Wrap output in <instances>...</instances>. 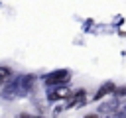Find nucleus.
<instances>
[{
	"label": "nucleus",
	"mask_w": 126,
	"mask_h": 118,
	"mask_svg": "<svg viewBox=\"0 0 126 118\" xmlns=\"http://www.w3.org/2000/svg\"><path fill=\"white\" fill-rule=\"evenodd\" d=\"M69 79H71V73H69V71L57 69V71H53V73H49V75L45 77V85H47V87H57V85H65Z\"/></svg>",
	"instance_id": "f257e3e1"
},
{
	"label": "nucleus",
	"mask_w": 126,
	"mask_h": 118,
	"mask_svg": "<svg viewBox=\"0 0 126 118\" xmlns=\"http://www.w3.org/2000/svg\"><path fill=\"white\" fill-rule=\"evenodd\" d=\"M71 92H73V90H71L69 87L57 85L53 90H49V92H47V98H49V100H63V98H69V96H71Z\"/></svg>",
	"instance_id": "f03ea898"
},
{
	"label": "nucleus",
	"mask_w": 126,
	"mask_h": 118,
	"mask_svg": "<svg viewBox=\"0 0 126 118\" xmlns=\"http://www.w3.org/2000/svg\"><path fill=\"white\" fill-rule=\"evenodd\" d=\"M85 100H87V94L85 90H79V92H71L69 96V108H75V106H85Z\"/></svg>",
	"instance_id": "7ed1b4c3"
},
{
	"label": "nucleus",
	"mask_w": 126,
	"mask_h": 118,
	"mask_svg": "<svg viewBox=\"0 0 126 118\" xmlns=\"http://www.w3.org/2000/svg\"><path fill=\"white\" fill-rule=\"evenodd\" d=\"M12 77H14V73L8 67H0V90H4V87H8Z\"/></svg>",
	"instance_id": "20e7f679"
},
{
	"label": "nucleus",
	"mask_w": 126,
	"mask_h": 118,
	"mask_svg": "<svg viewBox=\"0 0 126 118\" xmlns=\"http://www.w3.org/2000/svg\"><path fill=\"white\" fill-rule=\"evenodd\" d=\"M112 90H114V85H112V83H106V85H102V88L94 94V98H102L104 94H108V92H112Z\"/></svg>",
	"instance_id": "39448f33"
},
{
	"label": "nucleus",
	"mask_w": 126,
	"mask_h": 118,
	"mask_svg": "<svg viewBox=\"0 0 126 118\" xmlns=\"http://www.w3.org/2000/svg\"><path fill=\"white\" fill-rule=\"evenodd\" d=\"M114 114H118V116H126V102H118Z\"/></svg>",
	"instance_id": "423d86ee"
},
{
	"label": "nucleus",
	"mask_w": 126,
	"mask_h": 118,
	"mask_svg": "<svg viewBox=\"0 0 126 118\" xmlns=\"http://www.w3.org/2000/svg\"><path fill=\"white\" fill-rule=\"evenodd\" d=\"M118 94H126V87H122V88L118 90Z\"/></svg>",
	"instance_id": "0eeeda50"
}]
</instances>
